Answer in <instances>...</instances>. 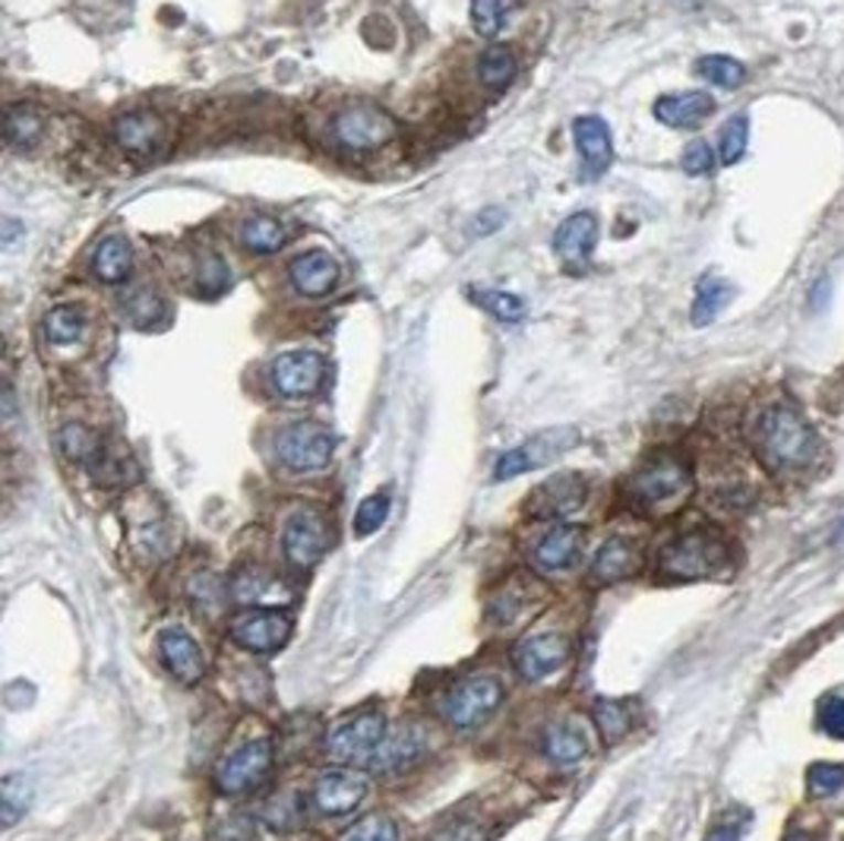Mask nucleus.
<instances>
[{"instance_id":"f257e3e1","label":"nucleus","mask_w":844,"mask_h":841,"mask_svg":"<svg viewBox=\"0 0 844 841\" xmlns=\"http://www.w3.org/2000/svg\"><path fill=\"white\" fill-rule=\"evenodd\" d=\"M756 453L772 471H798L816 462V430L788 405L769 408L756 427Z\"/></svg>"},{"instance_id":"f03ea898","label":"nucleus","mask_w":844,"mask_h":841,"mask_svg":"<svg viewBox=\"0 0 844 841\" xmlns=\"http://www.w3.org/2000/svg\"><path fill=\"white\" fill-rule=\"evenodd\" d=\"M693 491V475L674 456H661L655 462L642 466L630 481V497L635 507L649 513H667L683 503Z\"/></svg>"},{"instance_id":"7ed1b4c3","label":"nucleus","mask_w":844,"mask_h":841,"mask_svg":"<svg viewBox=\"0 0 844 841\" xmlns=\"http://www.w3.org/2000/svg\"><path fill=\"white\" fill-rule=\"evenodd\" d=\"M727 561L725 544L712 532H690V535H681L677 541H671L664 551H661V573L667 579H681V583H690V579H705V576H715L718 566Z\"/></svg>"},{"instance_id":"20e7f679","label":"nucleus","mask_w":844,"mask_h":841,"mask_svg":"<svg viewBox=\"0 0 844 841\" xmlns=\"http://www.w3.org/2000/svg\"><path fill=\"white\" fill-rule=\"evenodd\" d=\"M396 120L374 102H354L332 120V137L349 152H371L396 137Z\"/></svg>"},{"instance_id":"39448f33","label":"nucleus","mask_w":844,"mask_h":841,"mask_svg":"<svg viewBox=\"0 0 844 841\" xmlns=\"http://www.w3.org/2000/svg\"><path fill=\"white\" fill-rule=\"evenodd\" d=\"M386 737V718L380 709H367L354 718H345L335 725L327 737V753L332 763L342 766H367L376 747Z\"/></svg>"},{"instance_id":"423d86ee","label":"nucleus","mask_w":844,"mask_h":841,"mask_svg":"<svg viewBox=\"0 0 844 841\" xmlns=\"http://www.w3.org/2000/svg\"><path fill=\"white\" fill-rule=\"evenodd\" d=\"M503 702V683L491 674L459 680L444 700H440V715L446 725L471 727L484 722L493 709Z\"/></svg>"},{"instance_id":"0eeeda50","label":"nucleus","mask_w":844,"mask_h":841,"mask_svg":"<svg viewBox=\"0 0 844 841\" xmlns=\"http://www.w3.org/2000/svg\"><path fill=\"white\" fill-rule=\"evenodd\" d=\"M273 769V741L269 737H254L247 744L232 749L218 769H215V788L222 795H247Z\"/></svg>"},{"instance_id":"6e6552de","label":"nucleus","mask_w":844,"mask_h":841,"mask_svg":"<svg viewBox=\"0 0 844 841\" xmlns=\"http://www.w3.org/2000/svg\"><path fill=\"white\" fill-rule=\"evenodd\" d=\"M332 449H335V437L317 420H298L285 427L276 440L279 462L291 471H317L329 466Z\"/></svg>"},{"instance_id":"1a4fd4ad","label":"nucleus","mask_w":844,"mask_h":841,"mask_svg":"<svg viewBox=\"0 0 844 841\" xmlns=\"http://www.w3.org/2000/svg\"><path fill=\"white\" fill-rule=\"evenodd\" d=\"M232 642L254 654H266L281 649L291 636V617L276 608H254L232 617L228 624Z\"/></svg>"},{"instance_id":"9d476101","label":"nucleus","mask_w":844,"mask_h":841,"mask_svg":"<svg viewBox=\"0 0 844 841\" xmlns=\"http://www.w3.org/2000/svg\"><path fill=\"white\" fill-rule=\"evenodd\" d=\"M329 537L332 532H329L327 515L317 513V510H298L285 522L281 547H285V557L291 566L307 569L327 554Z\"/></svg>"},{"instance_id":"9b49d317","label":"nucleus","mask_w":844,"mask_h":841,"mask_svg":"<svg viewBox=\"0 0 844 841\" xmlns=\"http://www.w3.org/2000/svg\"><path fill=\"white\" fill-rule=\"evenodd\" d=\"M573 654V642L560 636V632H538V636H528L522 639L513 652V664H516V674L528 683H541L551 674H557L563 664L569 661Z\"/></svg>"},{"instance_id":"f8f14e48","label":"nucleus","mask_w":844,"mask_h":841,"mask_svg":"<svg viewBox=\"0 0 844 841\" xmlns=\"http://www.w3.org/2000/svg\"><path fill=\"white\" fill-rule=\"evenodd\" d=\"M367 791H371V781L364 771L332 769L317 778V785L310 791V803L323 817H342V813H352L354 807H361Z\"/></svg>"},{"instance_id":"ddd939ff","label":"nucleus","mask_w":844,"mask_h":841,"mask_svg":"<svg viewBox=\"0 0 844 841\" xmlns=\"http://www.w3.org/2000/svg\"><path fill=\"white\" fill-rule=\"evenodd\" d=\"M273 386L281 396L305 398L313 396L327 380V361L317 351H285L269 368Z\"/></svg>"},{"instance_id":"4468645a","label":"nucleus","mask_w":844,"mask_h":841,"mask_svg":"<svg viewBox=\"0 0 844 841\" xmlns=\"http://www.w3.org/2000/svg\"><path fill=\"white\" fill-rule=\"evenodd\" d=\"M573 444H576V434H573V430H563V427L560 430H544L538 437H532L528 444L503 453L496 468H493V478H496V481H506V478H516L522 471L547 466V462H554L557 456H563Z\"/></svg>"},{"instance_id":"2eb2a0df","label":"nucleus","mask_w":844,"mask_h":841,"mask_svg":"<svg viewBox=\"0 0 844 841\" xmlns=\"http://www.w3.org/2000/svg\"><path fill=\"white\" fill-rule=\"evenodd\" d=\"M573 140H576V149H579V162H583L586 181H598L610 168V162H613V137H610L608 120H601V117L595 115L576 117Z\"/></svg>"},{"instance_id":"dca6fc26","label":"nucleus","mask_w":844,"mask_h":841,"mask_svg":"<svg viewBox=\"0 0 844 841\" xmlns=\"http://www.w3.org/2000/svg\"><path fill=\"white\" fill-rule=\"evenodd\" d=\"M586 503V481L579 475H557L528 497V513L535 519H566Z\"/></svg>"},{"instance_id":"f3484780","label":"nucleus","mask_w":844,"mask_h":841,"mask_svg":"<svg viewBox=\"0 0 844 841\" xmlns=\"http://www.w3.org/2000/svg\"><path fill=\"white\" fill-rule=\"evenodd\" d=\"M159 654L164 668L184 686H196L206 678V654L196 646V639L184 630H164L159 636Z\"/></svg>"},{"instance_id":"a211bd4d","label":"nucleus","mask_w":844,"mask_h":841,"mask_svg":"<svg viewBox=\"0 0 844 841\" xmlns=\"http://www.w3.org/2000/svg\"><path fill=\"white\" fill-rule=\"evenodd\" d=\"M115 142L130 156H152L164 142V124L152 111H130L115 120Z\"/></svg>"},{"instance_id":"6ab92c4d","label":"nucleus","mask_w":844,"mask_h":841,"mask_svg":"<svg viewBox=\"0 0 844 841\" xmlns=\"http://www.w3.org/2000/svg\"><path fill=\"white\" fill-rule=\"evenodd\" d=\"M288 279L291 285L305 295V298H323L335 288L339 281V266L335 259L323 254V251H310V254H301V257L291 259L288 266Z\"/></svg>"},{"instance_id":"aec40b11","label":"nucleus","mask_w":844,"mask_h":841,"mask_svg":"<svg viewBox=\"0 0 844 841\" xmlns=\"http://www.w3.org/2000/svg\"><path fill=\"white\" fill-rule=\"evenodd\" d=\"M652 115L674 127V130H686V127H699L705 117L715 115V98L708 93H674V95H661L652 108Z\"/></svg>"},{"instance_id":"412c9836","label":"nucleus","mask_w":844,"mask_h":841,"mask_svg":"<svg viewBox=\"0 0 844 841\" xmlns=\"http://www.w3.org/2000/svg\"><path fill=\"white\" fill-rule=\"evenodd\" d=\"M595 244H598V222H595V215H588V212L569 215L560 228H557V234H554V251H557V257H560L563 263H569V266L586 263V259L591 257V251H595Z\"/></svg>"},{"instance_id":"4be33fe9","label":"nucleus","mask_w":844,"mask_h":841,"mask_svg":"<svg viewBox=\"0 0 844 841\" xmlns=\"http://www.w3.org/2000/svg\"><path fill=\"white\" fill-rule=\"evenodd\" d=\"M642 554L633 541L627 537H610L608 544H601V551L591 561V579L595 583H623L639 573Z\"/></svg>"},{"instance_id":"5701e85b","label":"nucleus","mask_w":844,"mask_h":841,"mask_svg":"<svg viewBox=\"0 0 844 841\" xmlns=\"http://www.w3.org/2000/svg\"><path fill=\"white\" fill-rule=\"evenodd\" d=\"M579 544H583V532L576 525H554L538 541V547L532 554V563H535V569H541V573H563L576 561Z\"/></svg>"},{"instance_id":"b1692460","label":"nucleus","mask_w":844,"mask_h":841,"mask_svg":"<svg viewBox=\"0 0 844 841\" xmlns=\"http://www.w3.org/2000/svg\"><path fill=\"white\" fill-rule=\"evenodd\" d=\"M421 734L418 731H396L389 737H383V744L376 747V753L371 756V771H380V775H389V771L408 769L418 756H421Z\"/></svg>"},{"instance_id":"393cba45","label":"nucleus","mask_w":844,"mask_h":841,"mask_svg":"<svg viewBox=\"0 0 844 841\" xmlns=\"http://www.w3.org/2000/svg\"><path fill=\"white\" fill-rule=\"evenodd\" d=\"M130 266H133V251H130V241L120 237V234H108L98 241L93 254V273L95 279L105 281V285H118L130 276Z\"/></svg>"},{"instance_id":"a878e982","label":"nucleus","mask_w":844,"mask_h":841,"mask_svg":"<svg viewBox=\"0 0 844 841\" xmlns=\"http://www.w3.org/2000/svg\"><path fill=\"white\" fill-rule=\"evenodd\" d=\"M541 747L547 753V759L557 763V766H576L588 756L586 734L576 725H566V722L547 727L544 737H541Z\"/></svg>"},{"instance_id":"bb28decb","label":"nucleus","mask_w":844,"mask_h":841,"mask_svg":"<svg viewBox=\"0 0 844 841\" xmlns=\"http://www.w3.org/2000/svg\"><path fill=\"white\" fill-rule=\"evenodd\" d=\"M730 298H734V288H730L722 276H703L699 285H696L693 310H690L693 323H696V327H708V323L730 305Z\"/></svg>"},{"instance_id":"cd10ccee","label":"nucleus","mask_w":844,"mask_h":841,"mask_svg":"<svg viewBox=\"0 0 844 841\" xmlns=\"http://www.w3.org/2000/svg\"><path fill=\"white\" fill-rule=\"evenodd\" d=\"M591 715H595V725L601 731V737L608 741V744H617V741H623L635 725V715H633V705L623 700H601L595 702V709H591Z\"/></svg>"},{"instance_id":"c85d7f7f","label":"nucleus","mask_w":844,"mask_h":841,"mask_svg":"<svg viewBox=\"0 0 844 841\" xmlns=\"http://www.w3.org/2000/svg\"><path fill=\"white\" fill-rule=\"evenodd\" d=\"M478 76H481V86H484V89L503 93V89L513 83V76H516V57H513V51L503 45L488 47V51L481 54V61H478Z\"/></svg>"},{"instance_id":"c756f323","label":"nucleus","mask_w":844,"mask_h":841,"mask_svg":"<svg viewBox=\"0 0 844 841\" xmlns=\"http://www.w3.org/2000/svg\"><path fill=\"white\" fill-rule=\"evenodd\" d=\"M3 134H7V142H10V146H17V149H32L35 142L42 140V134H45V120L39 117L35 108H29V105H13V108L7 111Z\"/></svg>"},{"instance_id":"7c9ffc66","label":"nucleus","mask_w":844,"mask_h":841,"mask_svg":"<svg viewBox=\"0 0 844 841\" xmlns=\"http://www.w3.org/2000/svg\"><path fill=\"white\" fill-rule=\"evenodd\" d=\"M241 244L254 254H276L281 244H285V228H281L279 219H269V215H250L244 225H241Z\"/></svg>"},{"instance_id":"2f4dec72","label":"nucleus","mask_w":844,"mask_h":841,"mask_svg":"<svg viewBox=\"0 0 844 841\" xmlns=\"http://www.w3.org/2000/svg\"><path fill=\"white\" fill-rule=\"evenodd\" d=\"M86 336V317L76 310V307H54L45 317V339L51 345L64 349V345H73Z\"/></svg>"},{"instance_id":"473e14b6","label":"nucleus","mask_w":844,"mask_h":841,"mask_svg":"<svg viewBox=\"0 0 844 841\" xmlns=\"http://www.w3.org/2000/svg\"><path fill=\"white\" fill-rule=\"evenodd\" d=\"M281 585H276L263 569H254V566H247V569H241L235 579H232V598L237 602H244V605H266V602H279V592Z\"/></svg>"},{"instance_id":"72a5a7b5","label":"nucleus","mask_w":844,"mask_h":841,"mask_svg":"<svg viewBox=\"0 0 844 841\" xmlns=\"http://www.w3.org/2000/svg\"><path fill=\"white\" fill-rule=\"evenodd\" d=\"M57 440H61L64 456L73 462H83V466H93L98 453H102V446H105V440L95 430H89L86 424H67Z\"/></svg>"},{"instance_id":"f704fd0d","label":"nucleus","mask_w":844,"mask_h":841,"mask_svg":"<svg viewBox=\"0 0 844 841\" xmlns=\"http://www.w3.org/2000/svg\"><path fill=\"white\" fill-rule=\"evenodd\" d=\"M696 73L718 89H737L747 79V67L727 54H705L696 61Z\"/></svg>"},{"instance_id":"c9c22d12","label":"nucleus","mask_w":844,"mask_h":841,"mask_svg":"<svg viewBox=\"0 0 844 841\" xmlns=\"http://www.w3.org/2000/svg\"><path fill=\"white\" fill-rule=\"evenodd\" d=\"M513 13V0H471V25L478 35L496 39Z\"/></svg>"},{"instance_id":"e433bc0d","label":"nucleus","mask_w":844,"mask_h":841,"mask_svg":"<svg viewBox=\"0 0 844 841\" xmlns=\"http://www.w3.org/2000/svg\"><path fill=\"white\" fill-rule=\"evenodd\" d=\"M32 800V785L25 775H7L0 785V807H3V822L13 826L17 819L23 817L25 807Z\"/></svg>"},{"instance_id":"4c0bfd02","label":"nucleus","mask_w":844,"mask_h":841,"mask_svg":"<svg viewBox=\"0 0 844 841\" xmlns=\"http://www.w3.org/2000/svg\"><path fill=\"white\" fill-rule=\"evenodd\" d=\"M342 841H399V826L386 813H367L354 822Z\"/></svg>"},{"instance_id":"58836bf2","label":"nucleus","mask_w":844,"mask_h":841,"mask_svg":"<svg viewBox=\"0 0 844 841\" xmlns=\"http://www.w3.org/2000/svg\"><path fill=\"white\" fill-rule=\"evenodd\" d=\"M747 146H750V117L747 115L730 117V120H727L725 134H722V142H718V156H722V162L737 164L740 159H744Z\"/></svg>"},{"instance_id":"ea45409f","label":"nucleus","mask_w":844,"mask_h":841,"mask_svg":"<svg viewBox=\"0 0 844 841\" xmlns=\"http://www.w3.org/2000/svg\"><path fill=\"white\" fill-rule=\"evenodd\" d=\"M478 305L484 310H491L496 320H506V323H516L525 317V301L513 295V291H496V288H484L478 291Z\"/></svg>"},{"instance_id":"a19ab883","label":"nucleus","mask_w":844,"mask_h":841,"mask_svg":"<svg viewBox=\"0 0 844 841\" xmlns=\"http://www.w3.org/2000/svg\"><path fill=\"white\" fill-rule=\"evenodd\" d=\"M386 513H389V493H371V497L357 507V513H354V535H374L376 529L386 522Z\"/></svg>"},{"instance_id":"79ce46f5","label":"nucleus","mask_w":844,"mask_h":841,"mask_svg":"<svg viewBox=\"0 0 844 841\" xmlns=\"http://www.w3.org/2000/svg\"><path fill=\"white\" fill-rule=\"evenodd\" d=\"M124 317L137 327H152L162 317V301L152 291H133L130 301L124 305Z\"/></svg>"},{"instance_id":"37998d69","label":"nucleus","mask_w":844,"mask_h":841,"mask_svg":"<svg viewBox=\"0 0 844 841\" xmlns=\"http://www.w3.org/2000/svg\"><path fill=\"white\" fill-rule=\"evenodd\" d=\"M806 785H810V795L829 797L844 788V766L838 763H816L810 775H806Z\"/></svg>"},{"instance_id":"c03bdc74","label":"nucleus","mask_w":844,"mask_h":841,"mask_svg":"<svg viewBox=\"0 0 844 841\" xmlns=\"http://www.w3.org/2000/svg\"><path fill=\"white\" fill-rule=\"evenodd\" d=\"M228 281H232V273H228L225 259L215 257V254H206L203 263H200V291L206 298H215V295H222L228 288Z\"/></svg>"},{"instance_id":"a18cd8bd","label":"nucleus","mask_w":844,"mask_h":841,"mask_svg":"<svg viewBox=\"0 0 844 841\" xmlns=\"http://www.w3.org/2000/svg\"><path fill=\"white\" fill-rule=\"evenodd\" d=\"M712 168H715V152L705 140H693L683 149V171L686 174L705 178V174H712Z\"/></svg>"},{"instance_id":"49530a36","label":"nucleus","mask_w":844,"mask_h":841,"mask_svg":"<svg viewBox=\"0 0 844 841\" xmlns=\"http://www.w3.org/2000/svg\"><path fill=\"white\" fill-rule=\"evenodd\" d=\"M266 819L276 826V829H291L298 819H301V800L295 791H288V795L276 797L269 807H266Z\"/></svg>"},{"instance_id":"de8ad7c7","label":"nucleus","mask_w":844,"mask_h":841,"mask_svg":"<svg viewBox=\"0 0 844 841\" xmlns=\"http://www.w3.org/2000/svg\"><path fill=\"white\" fill-rule=\"evenodd\" d=\"M820 727L835 737V741H844V700L842 696H832L820 705Z\"/></svg>"},{"instance_id":"09e8293b","label":"nucleus","mask_w":844,"mask_h":841,"mask_svg":"<svg viewBox=\"0 0 844 841\" xmlns=\"http://www.w3.org/2000/svg\"><path fill=\"white\" fill-rule=\"evenodd\" d=\"M430 841H488V832L474 819H459V822H449L446 829H440Z\"/></svg>"},{"instance_id":"8fccbe9b","label":"nucleus","mask_w":844,"mask_h":841,"mask_svg":"<svg viewBox=\"0 0 844 841\" xmlns=\"http://www.w3.org/2000/svg\"><path fill=\"white\" fill-rule=\"evenodd\" d=\"M20 232H23V228H20V222L7 219V222H3V247H10V244H13V237H17Z\"/></svg>"},{"instance_id":"3c124183","label":"nucleus","mask_w":844,"mask_h":841,"mask_svg":"<svg viewBox=\"0 0 844 841\" xmlns=\"http://www.w3.org/2000/svg\"><path fill=\"white\" fill-rule=\"evenodd\" d=\"M705 841H737V829H734V826H722V829H715Z\"/></svg>"},{"instance_id":"603ef678","label":"nucleus","mask_w":844,"mask_h":841,"mask_svg":"<svg viewBox=\"0 0 844 841\" xmlns=\"http://www.w3.org/2000/svg\"><path fill=\"white\" fill-rule=\"evenodd\" d=\"M835 537H838V541H842V544H844V519H842V522H838V532H835Z\"/></svg>"}]
</instances>
